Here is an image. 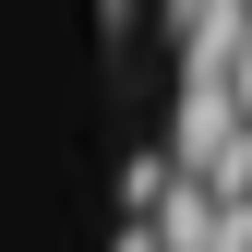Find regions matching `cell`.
Listing matches in <instances>:
<instances>
[{"mask_svg":"<svg viewBox=\"0 0 252 252\" xmlns=\"http://www.w3.org/2000/svg\"><path fill=\"white\" fill-rule=\"evenodd\" d=\"M228 96H240V108H252V48H240V60H228Z\"/></svg>","mask_w":252,"mask_h":252,"instance_id":"obj_1","label":"cell"}]
</instances>
